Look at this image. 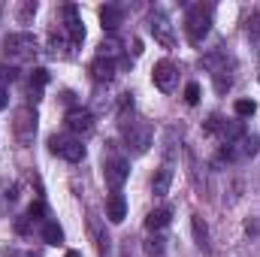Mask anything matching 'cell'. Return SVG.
Here are the masks:
<instances>
[{
  "mask_svg": "<svg viewBox=\"0 0 260 257\" xmlns=\"http://www.w3.org/2000/svg\"><path fill=\"white\" fill-rule=\"evenodd\" d=\"M209 27H212V15H209V9H206V6H200V3L191 6V9H188V15H185V30H188L191 46H200V43L206 40Z\"/></svg>",
  "mask_w": 260,
  "mask_h": 257,
  "instance_id": "1",
  "label": "cell"
},
{
  "mask_svg": "<svg viewBox=\"0 0 260 257\" xmlns=\"http://www.w3.org/2000/svg\"><path fill=\"white\" fill-rule=\"evenodd\" d=\"M49 151L58 154V157H64V160H70V164H79V160L85 157V145H82V139L73 136V133H67V136H52V139H49Z\"/></svg>",
  "mask_w": 260,
  "mask_h": 257,
  "instance_id": "2",
  "label": "cell"
},
{
  "mask_svg": "<svg viewBox=\"0 0 260 257\" xmlns=\"http://www.w3.org/2000/svg\"><path fill=\"white\" fill-rule=\"evenodd\" d=\"M103 176H106V185H109L112 191H118V188L127 182V176H130L127 160H121V157H109L106 167H103Z\"/></svg>",
  "mask_w": 260,
  "mask_h": 257,
  "instance_id": "3",
  "label": "cell"
},
{
  "mask_svg": "<svg viewBox=\"0 0 260 257\" xmlns=\"http://www.w3.org/2000/svg\"><path fill=\"white\" fill-rule=\"evenodd\" d=\"M124 136H127V142L133 145L136 154H142L151 145V127L142 124V121H130V127H124Z\"/></svg>",
  "mask_w": 260,
  "mask_h": 257,
  "instance_id": "4",
  "label": "cell"
},
{
  "mask_svg": "<svg viewBox=\"0 0 260 257\" xmlns=\"http://www.w3.org/2000/svg\"><path fill=\"white\" fill-rule=\"evenodd\" d=\"M67 127L73 130V136H88L94 130V115L88 109H70L67 112Z\"/></svg>",
  "mask_w": 260,
  "mask_h": 257,
  "instance_id": "5",
  "label": "cell"
},
{
  "mask_svg": "<svg viewBox=\"0 0 260 257\" xmlns=\"http://www.w3.org/2000/svg\"><path fill=\"white\" fill-rule=\"evenodd\" d=\"M34 130H37V112H34L30 106L18 109V112H15V133H18V139L27 142V139L34 136Z\"/></svg>",
  "mask_w": 260,
  "mask_h": 257,
  "instance_id": "6",
  "label": "cell"
},
{
  "mask_svg": "<svg viewBox=\"0 0 260 257\" xmlns=\"http://www.w3.org/2000/svg\"><path fill=\"white\" fill-rule=\"evenodd\" d=\"M176 67L170 64V61H160V64H154V73H151V79H154V85L160 88V91H173V85H176Z\"/></svg>",
  "mask_w": 260,
  "mask_h": 257,
  "instance_id": "7",
  "label": "cell"
},
{
  "mask_svg": "<svg viewBox=\"0 0 260 257\" xmlns=\"http://www.w3.org/2000/svg\"><path fill=\"white\" fill-rule=\"evenodd\" d=\"M64 15H67V34H70V43H73V46H79V43L85 40V27H82L79 9L70 3V6H64Z\"/></svg>",
  "mask_w": 260,
  "mask_h": 257,
  "instance_id": "8",
  "label": "cell"
},
{
  "mask_svg": "<svg viewBox=\"0 0 260 257\" xmlns=\"http://www.w3.org/2000/svg\"><path fill=\"white\" fill-rule=\"evenodd\" d=\"M6 52H18V55H30V52H37V43H34V37H27V34H12V37H6Z\"/></svg>",
  "mask_w": 260,
  "mask_h": 257,
  "instance_id": "9",
  "label": "cell"
},
{
  "mask_svg": "<svg viewBox=\"0 0 260 257\" xmlns=\"http://www.w3.org/2000/svg\"><path fill=\"white\" fill-rule=\"evenodd\" d=\"M124 215H127V200L115 191L109 200H106V218H109L112 224H121V221H124Z\"/></svg>",
  "mask_w": 260,
  "mask_h": 257,
  "instance_id": "10",
  "label": "cell"
},
{
  "mask_svg": "<svg viewBox=\"0 0 260 257\" xmlns=\"http://www.w3.org/2000/svg\"><path fill=\"white\" fill-rule=\"evenodd\" d=\"M100 21H103V30H118V24L124 21V12L118 6H100Z\"/></svg>",
  "mask_w": 260,
  "mask_h": 257,
  "instance_id": "11",
  "label": "cell"
},
{
  "mask_svg": "<svg viewBox=\"0 0 260 257\" xmlns=\"http://www.w3.org/2000/svg\"><path fill=\"white\" fill-rule=\"evenodd\" d=\"M151 34H154V40H160L164 46H176V37L170 34V21H167L164 15H154V18H151Z\"/></svg>",
  "mask_w": 260,
  "mask_h": 257,
  "instance_id": "12",
  "label": "cell"
},
{
  "mask_svg": "<svg viewBox=\"0 0 260 257\" xmlns=\"http://www.w3.org/2000/svg\"><path fill=\"white\" fill-rule=\"evenodd\" d=\"M91 76H94L97 82H112V79H115V64H112L109 58H97V61L91 64Z\"/></svg>",
  "mask_w": 260,
  "mask_h": 257,
  "instance_id": "13",
  "label": "cell"
},
{
  "mask_svg": "<svg viewBox=\"0 0 260 257\" xmlns=\"http://www.w3.org/2000/svg\"><path fill=\"white\" fill-rule=\"evenodd\" d=\"M170 185H173V170H170V167H160L157 176H154V182H151L154 197H167V194H170Z\"/></svg>",
  "mask_w": 260,
  "mask_h": 257,
  "instance_id": "14",
  "label": "cell"
},
{
  "mask_svg": "<svg viewBox=\"0 0 260 257\" xmlns=\"http://www.w3.org/2000/svg\"><path fill=\"white\" fill-rule=\"evenodd\" d=\"M170 218H173V212H170L167 206L151 209V212H148V218H145V227H148V230H164V227L170 224Z\"/></svg>",
  "mask_w": 260,
  "mask_h": 257,
  "instance_id": "15",
  "label": "cell"
},
{
  "mask_svg": "<svg viewBox=\"0 0 260 257\" xmlns=\"http://www.w3.org/2000/svg\"><path fill=\"white\" fill-rule=\"evenodd\" d=\"M43 242H46V245H61V242H64V230H61L58 221H46V227H43Z\"/></svg>",
  "mask_w": 260,
  "mask_h": 257,
  "instance_id": "16",
  "label": "cell"
},
{
  "mask_svg": "<svg viewBox=\"0 0 260 257\" xmlns=\"http://www.w3.org/2000/svg\"><path fill=\"white\" fill-rule=\"evenodd\" d=\"M233 112H236L239 118H251V115L257 112V103H254V100H236V103H233Z\"/></svg>",
  "mask_w": 260,
  "mask_h": 257,
  "instance_id": "17",
  "label": "cell"
},
{
  "mask_svg": "<svg viewBox=\"0 0 260 257\" xmlns=\"http://www.w3.org/2000/svg\"><path fill=\"white\" fill-rule=\"evenodd\" d=\"M242 121H233V124H224V127H221V136H224V139H227V145H233V139H236V136H242Z\"/></svg>",
  "mask_w": 260,
  "mask_h": 257,
  "instance_id": "18",
  "label": "cell"
},
{
  "mask_svg": "<svg viewBox=\"0 0 260 257\" xmlns=\"http://www.w3.org/2000/svg\"><path fill=\"white\" fill-rule=\"evenodd\" d=\"M191 224H194L197 245H203V248H206V239H209V233H206V224H203V218H200V215H194V221H191Z\"/></svg>",
  "mask_w": 260,
  "mask_h": 257,
  "instance_id": "19",
  "label": "cell"
},
{
  "mask_svg": "<svg viewBox=\"0 0 260 257\" xmlns=\"http://www.w3.org/2000/svg\"><path fill=\"white\" fill-rule=\"evenodd\" d=\"M185 103H188V106H197V103H200V85H197V82H188V88H185Z\"/></svg>",
  "mask_w": 260,
  "mask_h": 257,
  "instance_id": "20",
  "label": "cell"
},
{
  "mask_svg": "<svg viewBox=\"0 0 260 257\" xmlns=\"http://www.w3.org/2000/svg\"><path fill=\"white\" fill-rule=\"evenodd\" d=\"M49 82V70H43V67H37L34 73H30V85H37V88H43Z\"/></svg>",
  "mask_w": 260,
  "mask_h": 257,
  "instance_id": "21",
  "label": "cell"
},
{
  "mask_svg": "<svg viewBox=\"0 0 260 257\" xmlns=\"http://www.w3.org/2000/svg\"><path fill=\"white\" fill-rule=\"evenodd\" d=\"M43 212H46V206H43V203H30L27 218H30V221H40V218H43Z\"/></svg>",
  "mask_w": 260,
  "mask_h": 257,
  "instance_id": "22",
  "label": "cell"
},
{
  "mask_svg": "<svg viewBox=\"0 0 260 257\" xmlns=\"http://www.w3.org/2000/svg\"><path fill=\"white\" fill-rule=\"evenodd\" d=\"M27 227H30V218H27V215L15 221V233H27Z\"/></svg>",
  "mask_w": 260,
  "mask_h": 257,
  "instance_id": "23",
  "label": "cell"
},
{
  "mask_svg": "<svg viewBox=\"0 0 260 257\" xmlns=\"http://www.w3.org/2000/svg\"><path fill=\"white\" fill-rule=\"evenodd\" d=\"M9 106V94H6V88H0V112Z\"/></svg>",
  "mask_w": 260,
  "mask_h": 257,
  "instance_id": "24",
  "label": "cell"
},
{
  "mask_svg": "<svg viewBox=\"0 0 260 257\" xmlns=\"http://www.w3.org/2000/svg\"><path fill=\"white\" fill-rule=\"evenodd\" d=\"M251 37H260V15L251 18Z\"/></svg>",
  "mask_w": 260,
  "mask_h": 257,
  "instance_id": "25",
  "label": "cell"
},
{
  "mask_svg": "<svg viewBox=\"0 0 260 257\" xmlns=\"http://www.w3.org/2000/svg\"><path fill=\"white\" fill-rule=\"evenodd\" d=\"M64 257H82V251H73V248H70V251H67Z\"/></svg>",
  "mask_w": 260,
  "mask_h": 257,
  "instance_id": "26",
  "label": "cell"
}]
</instances>
